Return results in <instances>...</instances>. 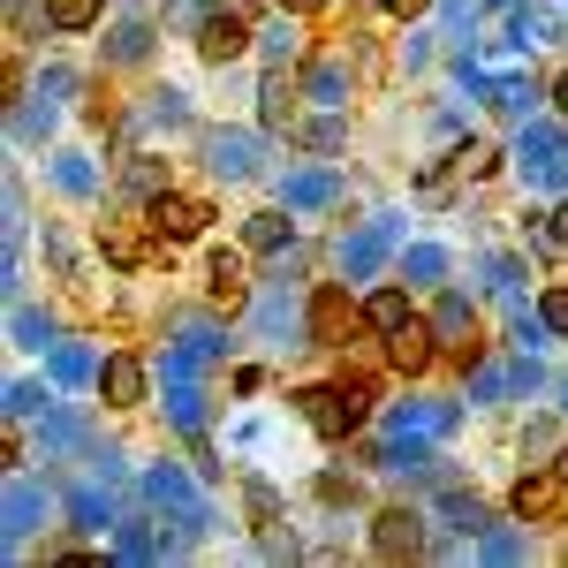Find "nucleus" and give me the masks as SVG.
Wrapping results in <instances>:
<instances>
[{
  "mask_svg": "<svg viewBox=\"0 0 568 568\" xmlns=\"http://www.w3.org/2000/svg\"><path fill=\"white\" fill-rule=\"evenodd\" d=\"M53 182H61V190H91V168H84V160H61Z\"/></svg>",
  "mask_w": 568,
  "mask_h": 568,
  "instance_id": "nucleus-24",
  "label": "nucleus"
},
{
  "mask_svg": "<svg viewBox=\"0 0 568 568\" xmlns=\"http://www.w3.org/2000/svg\"><path fill=\"white\" fill-rule=\"evenodd\" d=\"M334 190H342V182L326 175V168H311V175H296L281 197H288V213H311V205H334Z\"/></svg>",
  "mask_w": 568,
  "mask_h": 568,
  "instance_id": "nucleus-15",
  "label": "nucleus"
},
{
  "mask_svg": "<svg viewBox=\"0 0 568 568\" xmlns=\"http://www.w3.org/2000/svg\"><path fill=\"white\" fill-rule=\"evenodd\" d=\"M409 318H417V311H409V288H379V296L364 304V326H372V334H394V326H409Z\"/></svg>",
  "mask_w": 568,
  "mask_h": 568,
  "instance_id": "nucleus-13",
  "label": "nucleus"
},
{
  "mask_svg": "<svg viewBox=\"0 0 568 568\" xmlns=\"http://www.w3.org/2000/svg\"><path fill=\"white\" fill-rule=\"evenodd\" d=\"M417 546H425V516H417V508H387V516L372 524V554H379V561H409Z\"/></svg>",
  "mask_w": 568,
  "mask_h": 568,
  "instance_id": "nucleus-6",
  "label": "nucleus"
},
{
  "mask_svg": "<svg viewBox=\"0 0 568 568\" xmlns=\"http://www.w3.org/2000/svg\"><path fill=\"white\" fill-rule=\"evenodd\" d=\"M425 8H433V0H387V16H402V23H409V16H425Z\"/></svg>",
  "mask_w": 568,
  "mask_h": 568,
  "instance_id": "nucleus-26",
  "label": "nucleus"
},
{
  "mask_svg": "<svg viewBox=\"0 0 568 568\" xmlns=\"http://www.w3.org/2000/svg\"><path fill=\"white\" fill-rule=\"evenodd\" d=\"M554 243H568V205H561V213H554Z\"/></svg>",
  "mask_w": 568,
  "mask_h": 568,
  "instance_id": "nucleus-29",
  "label": "nucleus"
},
{
  "mask_svg": "<svg viewBox=\"0 0 568 568\" xmlns=\"http://www.w3.org/2000/svg\"><path fill=\"white\" fill-rule=\"evenodd\" d=\"M304 91H311V99H318V106H334V99L349 91V61H342V53H326V61H311Z\"/></svg>",
  "mask_w": 568,
  "mask_h": 568,
  "instance_id": "nucleus-14",
  "label": "nucleus"
},
{
  "mask_svg": "<svg viewBox=\"0 0 568 568\" xmlns=\"http://www.w3.org/2000/svg\"><path fill=\"white\" fill-rule=\"evenodd\" d=\"M409 273H417V281H439L447 258H439V251H409V258H402V281H409Z\"/></svg>",
  "mask_w": 568,
  "mask_h": 568,
  "instance_id": "nucleus-22",
  "label": "nucleus"
},
{
  "mask_svg": "<svg viewBox=\"0 0 568 568\" xmlns=\"http://www.w3.org/2000/svg\"><path fill=\"white\" fill-rule=\"evenodd\" d=\"M144 45H152V31H144V23H122L106 53H114V61H144Z\"/></svg>",
  "mask_w": 568,
  "mask_h": 568,
  "instance_id": "nucleus-19",
  "label": "nucleus"
},
{
  "mask_svg": "<svg viewBox=\"0 0 568 568\" xmlns=\"http://www.w3.org/2000/svg\"><path fill=\"white\" fill-rule=\"evenodd\" d=\"M493 160H500V152H493V144H463V152H455V175H493Z\"/></svg>",
  "mask_w": 568,
  "mask_h": 568,
  "instance_id": "nucleus-20",
  "label": "nucleus"
},
{
  "mask_svg": "<svg viewBox=\"0 0 568 568\" xmlns=\"http://www.w3.org/2000/svg\"><path fill=\"white\" fill-rule=\"evenodd\" d=\"M508 508H516V524H546V516H561V478H554V470H530V478L508 493Z\"/></svg>",
  "mask_w": 568,
  "mask_h": 568,
  "instance_id": "nucleus-7",
  "label": "nucleus"
},
{
  "mask_svg": "<svg viewBox=\"0 0 568 568\" xmlns=\"http://www.w3.org/2000/svg\"><path fill=\"white\" fill-rule=\"evenodd\" d=\"M304 326H311V342H318V349H349V334L364 326V311L349 304V288H342V281H326V288H311Z\"/></svg>",
  "mask_w": 568,
  "mask_h": 568,
  "instance_id": "nucleus-1",
  "label": "nucleus"
},
{
  "mask_svg": "<svg viewBox=\"0 0 568 568\" xmlns=\"http://www.w3.org/2000/svg\"><path fill=\"white\" fill-rule=\"evenodd\" d=\"M53 379H99V364L84 349H53Z\"/></svg>",
  "mask_w": 568,
  "mask_h": 568,
  "instance_id": "nucleus-21",
  "label": "nucleus"
},
{
  "mask_svg": "<svg viewBox=\"0 0 568 568\" xmlns=\"http://www.w3.org/2000/svg\"><path fill=\"white\" fill-rule=\"evenodd\" d=\"M197 53H205V61H243V53H251V23H243V16H235V8H213V16H205V23H197Z\"/></svg>",
  "mask_w": 568,
  "mask_h": 568,
  "instance_id": "nucleus-4",
  "label": "nucleus"
},
{
  "mask_svg": "<svg viewBox=\"0 0 568 568\" xmlns=\"http://www.w3.org/2000/svg\"><path fill=\"white\" fill-rule=\"evenodd\" d=\"M213 304L220 311L251 304V265H243V251H213Z\"/></svg>",
  "mask_w": 568,
  "mask_h": 568,
  "instance_id": "nucleus-10",
  "label": "nucleus"
},
{
  "mask_svg": "<svg viewBox=\"0 0 568 568\" xmlns=\"http://www.w3.org/2000/svg\"><path fill=\"white\" fill-rule=\"evenodd\" d=\"M144 493H152V508H175V516H182L190 530L205 524V508H197V493H190V485H182L175 470H152V478H144Z\"/></svg>",
  "mask_w": 568,
  "mask_h": 568,
  "instance_id": "nucleus-12",
  "label": "nucleus"
},
{
  "mask_svg": "<svg viewBox=\"0 0 568 568\" xmlns=\"http://www.w3.org/2000/svg\"><path fill=\"white\" fill-rule=\"evenodd\" d=\"M379 258H387V227H364L356 243H342V265H349V273H372Z\"/></svg>",
  "mask_w": 568,
  "mask_h": 568,
  "instance_id": "nucleus-17",
  "label": "nucleus"
},
{
  "mask_svg": "<svg viewBox=\"0 0 568 568\" xmlns=\"http://www.w3.org/2000/svg\"><path fill=\"white\" fill-rule=\"evenodd\" d=\"M205 168H213V175H227V182H243L251 175V168H258V144H251V136L235 130H220V136H205Z\"/></svg>",
  "mask_w": 568,
  "mask_h": 568,
  "instance_id": "nucleus-9",
  "label": "nucleus"
},
{
  "mask_svg": "<svg viewBox=\"0 0 568 568\" xmlns=\"http://www.w3.org/2000/svg\"><path fill=\"white\" fill-rule=\"evenodd\" d=\"M265 45H273L281 61H296V53H304V39H296V23H281V31H273V39H265Z\"/></svg>",
  "mask_w": 568,
  "mask_h": 568,
  "instance_id": "nucleus-25",
  "label": "nucleus"
},
{
  "mask_svg": "<svg viewBox=\"0 0 568 568\" xmlns=\"http://www.w3.org/2000/svg\"><path fill=\"white\" fill-rule=\"evenodd\" d=\"M99 8H106V0H45V23H53V31H91Z\"/></svg>",
  "mask_w": 568,
  "mask_h": 568,
  "instance_id": "nucleus-16",
  "label": "nucleus"
},
{
  "mask_svg": "<svg viewBox=\"0 0 568 568\" xmlns=\"http://www.w3.org/2000/svg\"><path fill=\"white\" fill-rule=\"evenodd\" d=\"M554 106H561V114H568V69H561V77H554Z\"/></svg>",
  "mask_w": 568,
  "mask_h": 568,
  "instance_id": "nucleus-28",
  "label": "nucleus"
},
{
  "mask_svg": "<svg viewBox=\"0 0 568 568\" xmlns=\"http://www.w3.org/2000/svg\"><path fill=\"white\" fill-rule=\"evenodd\" d=\"M99 402H106V409H136V402H144V364H136V356H106V364H99Z\"/></svg>",
  "mask_w": 568,
  "mask_h": 568,
  "instance_id": "nucleus-8",
  "label": "nucleus"
},
{
  "mask_svg": "<svg viewBox=\"0 0 568 568\" xmlns=\"http://www.w3.org/2000/svg\"><path fill=\"white\" fill-rule=\"evenodd\" d=\"M538 318H546L554 334H568V288H546V296H538Z\"/></svg>",
  "mask_w": 568,
  "mask_h": 568,
  "instance_id": "nucleus-23",
  "label": "nucleus"
},
{
  "mask_svg": "<svg viewBox=\"0 0 568 568\" xmlns=\"http://www.w3.org/2000/svg\"><path fill=\"white\" fill-rule=\"evenodd\" d=\"M281 8H288V16H318L326 0H281Z\"/></svg>",
  "mask_w": 568,
  "mask_h": 568,
  "instance_id": "nucleus-27",
  "label": "nucleus"
},
{
  "mask_svg": "<svg viewBox=\"0 0 568 568\" xmlns=\"http://www.w3.org/2000/svg\"><path fill=\"white\" fill-rule=\"evenodd\" d=\"M433 356H439V334H433V318H409V326H394L387 334V364L394 372H433Z\"/></svg>",
  "mask_w": 568,
  "mask_h": 568,
  "instance_id": "nucleus-5",
  "label": "nucleus"
},
{
  "mask_svg": "<svg viewBox=\"0 0 568 568\" xmlns=\"http://www.w3.org/2000/svg\"><path fill=\"white\" fill-rule=\"evenodd\" d=\"M152 235H160V227H152V213H144V220H106V227H99V251H106V265L136 273V265L152 258Z\"/></svg>",
  "mask_w": 568,
  "mask_h": 568,
  "instance_id": "nucleus-3",
  "label": "nucleus"
},
{
  "mask_svg": "<svg viewBox=\"0 0 568 568\" xmlns=\"http://www.w3.org/2000/svg\"><path fill=\"white\" fill-rule=\"evenodd\" d=\"M243 243H251V251H281V243H288V213H251L243 220Z\"/></svg>",
  "mask_w": 568,
  "mask_h": 568,
  "instance_id": "nucleus-18",
  "label": "nucleus"
},
{
  "mask_svg": "<svg viewBox=\"0 0 568 568\" xmlns=\"http://www.w3.org/2000/svg\"><path fill=\"white\" fill-rule=\"evenodd\" d=\"M144 213H152V227H160V243H190V235H205V220H213L205 197H182V190H160Z\"/></svg>",
  "mask_w": 568,
  "mask_h": 568,
  "instance_id": "nucleus-2",
  "label": "nucleus"
},
{
  "mask_svg": "<svg viewBox=\"0 0 568 568\" xmlns=\"http://www.w3.org/2000/svg\"><path fill=\"white\" fill-rule=\"evenodd\" d=\"M296 99H304V77L273 69V77H265V106H258V122H265V130H288V122H296Z\"/></svg>",
  "mask_w": 568,
  "mask_h": 568,
  "instance_id": "nucleus-11",
  "label": "nucleus"
}]
</instances>
